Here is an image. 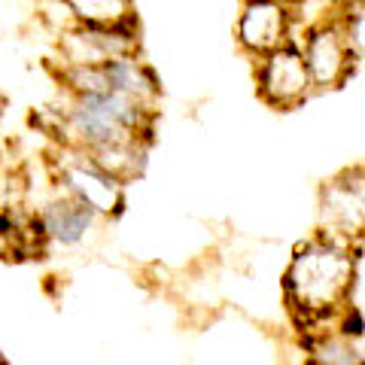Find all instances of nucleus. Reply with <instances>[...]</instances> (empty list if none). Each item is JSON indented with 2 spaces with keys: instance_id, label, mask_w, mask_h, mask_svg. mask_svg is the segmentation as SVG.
Segmentation results:
<instances>
[{
  "instance_id": "3",
  "label": "nucleus",
  "mask_w": 365,
  "mask_h": 365,
  "mask_svg": "<svg viewBox=\"0 0 365 365\" xmlns=\"http://www.w3.org/2000/svg\"><path fill=\"white\" fill-rule=\"evenodd\" d=\"M319 228L329 237L356 244L365 237V165L344 168L319 186Z\"/></svg>"
},
{
  "instance_id": "6",
  "label": "nucleus",
  "mask_w": 365,
  "mask_h": 365,
  "mask_svg": "<svg viewBox=\"0 0 365 365\" xmlns=\"http://www.w3.org/2000/svg\"><path fill=\"white\" fill-rule=\"evenodd\" d=\"M302 55L307 61V71L317 88H338L344 79L350 76L353 64H356V55H353L344 25H341L338 16L319 19L317 25H311L302 37Z\"/></svg>"
},
{
  "instance_id": "5",
  "label": "nucleus",
  "mask_w": 365,
  "mask_h": 365,
  "mask_svg": "<svg viewBox=\"0 0 365 365\" xmlns=\"http://www.w3.org/2000/svg\"><path fill=\"white\" fill-rule=\"evenodd\" d=\"M253 73H256V95L274 110H295L317 91L299 43H287L280 49L256 58Z\"/></svg>"
},
{
  "instance_id": "9",
  "label": "nucleus",
  "mask_w": 365,
  "mask_h": 365,
  "mask_svg": "<svg viewBox=\"0 0 365 365\" xmlns=\"http://www.w3.org/2000/svg\"><path fill=\"white\" fill-rule=\"evenodd\" d=\"M98 220L101 216L95 210L86 207L83 201L64 195V192H58L52 201H46L37 210V225H40L43 241H49L55 247H76Z\"/></svg>"
},
{
  "instance_id": "8",
  "label": "nucleus",
  "mask_w": 365,
  "mask_h": 365,
  "mask_svg": "<svg viewBox=\"0 0 365 365\" xmlns=\"http://www.w3.org/2000/svg\"><path fill=\"white\" fill-rule=\"evenodd\" d=\"M61 67H101L107 61L137 55L134 28H88L71 25L58 37Z\"/></svg>"
},
{
  "instance_id": "12",
  "label": "nucleus",
  "mask_w": 365,
  "mask_h": 365,
  "mask_svg": "<svg viewBox=\"0 0 365 365\" xmlns=\"http://www.w3.org/2000/svg\"><path fill=\"white\" fill-rule=\"evenodd\" d=\"M338 19L344 25L347 43L356 55V61H365V0H344Z\"/></svg>"
},
{
  "instance_id": "10",
  "label": "nucleus",
  "mask_w": 365,
  "mask_h": 365,
  "mask_svg": "<svg viewBox=\"0 0 365 365\" xmlns=\"http://www.w3.org/2000/svg\"><path fill=\"white\" fill-rule=\"evenodd\" d=\"M304 347L307 365H365L359 347L353 344V335L344 332V323L304 335Z\"/></svg>"
},
{
  "instance_id": "11",
  "label": "nucleus",
  "mask_w": 365,
  "mask_h": 365,
  "mask_svg": "<svg viewBox=\"0 0 365 365\" xmlns=\"http://www.w3.org/2000/svg\"><path fill=\"white\" fill-rule=\"evenodd\" d=\"M73 25L134 28V0H61Z\"/></svg>"
},
{
  "instance_id": "4",
  "label": "nucleus",
  "mask_w": 365,
  "mask_h": 365,
  "mask_svg": "<svg viewBox=\"0 0 365 365\" xmlns=\"http://www.w3.org/2000/svg\"><path fill=\"white\" fill-rule=\"evenodd\" d=\"M55 182L64 195L83 201L98 216H113L125 204V182L107 174L95 158L73 146H61L55 158Z\"/></svg>"
},
{
  "instance_id": "7",
  "label": "nucleus",
  "mask_w": 365,
  "mask_h": 365,
  "mask_svg": "<svg viewBox=\"0 0 365 365\" xmlns=\"http://www.w3.org/2000/svg\"><path fill=\"white\" fill-rule=\"evenodd\" d=\"M292 21L295 13L289 0H244L235 25V40L247 55L262 58L292 43Z\"/></svg>"
},
{
  "instance_id": "2",
  "label": "nucleus",
  "mask_w": 365,
  "mask_h": 365,
  "mask_svg": "<svg viewBox=\"0 0 365 365\" xmlns=\"http://www.w3.org/2000/svg\"><path fill=\"white\" fill-rule=\"evenodd\" d=\"M155 110L119 91L67 95L58 113L61 146L73 150H104L116 143H150Z\"/></svg>"
},
{
  "instance_id": "1",
  "label": "nucleus",
  "mask_w": 365,
  "mask_h": 365,
  "mask_svg": "<svg viewBox=\"0 0 365 365\" xmlns=\"http://www.w3.org/2000/svg\"><path fill=\"white\" fill-rule=\"evenodd\" d=\"M356 280L353 247L323 232L311 235L295 253L283 274V299L304 335L329 326H341L350 311V292Z\"/></svg>"
}]
</instances>
